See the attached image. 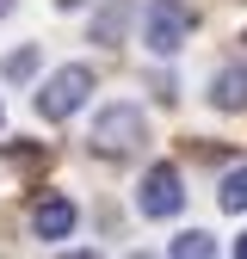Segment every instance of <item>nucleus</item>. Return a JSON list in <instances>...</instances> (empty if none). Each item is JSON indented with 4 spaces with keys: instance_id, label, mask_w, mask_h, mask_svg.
Listing matches in <instances>:
<instances>
[{
    "instance_id": "f257e3e1",
    "label": "nucleus",
    "mask_w": 247,
    "mask_h": 259,
    "mask_svg": "<svg viewBox=\"0 0 247 259\" xmlns=\"http://www.w3.org/2000/svg\"><path fill=\"white\" fill-rule=\"evenodd\" d=\"M185 37H192V7H185V0H148L142 44L154 56H173V50H185Z\"/></svg>"
},
{
    "instance_id": "f03ea898",
    "label": "nucleus",
    "mask_w": 247,
    "mask_h": 259,
    "mask_svg": "<svg viewBox=\"0 0 247 259\" xmlns=\"http://www.w3.org/2000/svg\"><path fill=\"white\" fill-rule=\"evenodd\" d=\"M142 142H148V130H142L136 105H105L99 123H93V148H99V154H136Z\"/></svg>"
},
{
    "instance_id": "7ed1b4c3",
    "label": "nucleus",
    "mask_w": 247,
    "mask_h": 259,
    "mask_svg": "<svg viewBox=\"0 0 247 259\" xmlns=\"http://www.w3.org/2000/svg\"><path fill=\"white\" fill-rule=\"evenodd\" d=\"M87 93H93V68H80V62H74V68H56V74L44 80V93H37V111H44L50 123H62L68 111L87 105Z\"/></svg>"
},
{
    "instance_id": "20e7f679",
    "label": "nucleus",
    "mask_w": 247,
    "mask_h": 259,
    "mask_svg": "<svg viewBox=\"0 0 247 259\" xmlns=\"http://www.w3.org/2000/svg\"><path fill=\"white\" fill-rule=\"evenodd\" d=\"M179 204H185L179 167H148V179H142V198H136V210L161 222V216H179Z\"/></svg>"
},
{
    "instance_id": "39448f33",
    "label": "nucleus",
    "mask_w": 247,
    "mask_h": 259,
    "mask_svg": "<svg viewBox=\"0 0 247 259\" xmlns=\"http://www.w3.org/2000/svg\"><path fill=\"white\" fill-rule=\"evenodd\" d=\"M74 222H80V210H74L68 191H44V198L31 204V229H37V241H68Z\"/></svg>"
},
{
    "instance_id": "423d86ee",
    "label": "nucleus",
    "mask_w": 247,
    "mask_h": 259,
    "mask_svg": "<svg viewBox=\"0 0 247 259\" xmlns=\"http://www.w3.org/2000/svg\"><path fill=\"white\" fill-rule=\"evenodd\" d=\"M210 105L216 111H247V68H216L210 74Z\"/></svg>"
},
{
    "instance_id": "0eeeda50",
    "label": "nucleus",
    "mask_w": 247,
    "mask_h": 259,
    "mask_svg": "<svg viewBox=\"0 0 247 259\" xmlns=\"http://www.w3.org/2000/svg\"><path fill=\"white\" fill-rule=\"evenodd\" d=\"M223 210H235V216L247 210V167H229L223 173Z\"/></svg>"
},
{
    "instance_id": "6e6552de",
    "label": "nucleus",
    "mask_w": 247,
    "mask_h": 259,
    "mask_svg": "<svg viewBox=\"0 0 247 259\" xmlns=\"http://www.w3.org/2000/svg\"><path fill=\"white\" fill-rule=\"evenodd\" d=\"M210 253H216V241H210V235H198V229L173 241V259H210Z\"/></svg>"
},
{
    "instance_id": "1a4fd4ad",
    "label": "nucleus",
    "mask_w": 247,
    "mask_h": 259,
    "mask_svg": "<svg viewBox=\"0 0 247 259\" xmlns=\"http://www.w3.org/2000/svg\"><path fill=\"white\" fill-rule=\"evenodd\" d=\"M0 74H7V80H25V74H37V50H19V56H7V62H0Z\"/></svg>"
},
{
    "instance_id": "9d476101",
    "label": "nucleus",
    "mask_w": 247,
    "mask_h": 259,
    "mask_svg": "<svg viewBox=\"0 0 247 259\" xmlns=\"http://www.w3.org/2000/svg\"><path fill=\"white\" fill-rule=\"evenodd\" d=\"M235 259H247V235H241V241H235Z\"/></svg>"
},
{
    "instance_id": "9b49d317",
    "label": "nucleus",
    "mask_w": 247,
    "mask_h": 259,
    "mask_svg": "<svg viewBox=\"0 0 247 259\" xmlns=\"http://www.w3.org/2000/svg\"><path fill=\"white\" fill-rule=\"evenodd\" d=\"M7 7H13V0H0V19H7Z\"/></svg>"
}]
</instances>
